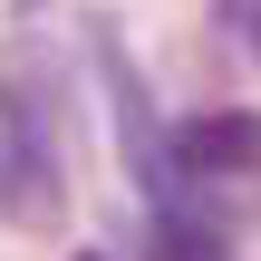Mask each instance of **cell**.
<instances>
[{"label": "cell", "instance_id": "cell-1", "mask_svg": "<svg viewBox=\"0 0 261 261\" xmlns=\"http://www.w3.org/2000/svg\"><path fill=\"white\" fill-rule=\"evenodd\" d=\"M174 155H184L194 174H242V165H261V116H242V107L194 116V126L174 136Z\"/></svg>", "mask_w": 261, "mask_h": 261}, {"label": "cell", "instance_id": "cell-2", "mask_svg": "<svg viewBox=\"0 0 261 261\" xmlns=\"http://www.w3.org/2000/svg\"><path fill=\"white\" fill-rule=\"evenodd\" d=\"M242 39H252V58H261V0H242Z\"/></svg>", "mask_w": 261, "mask_h": 261}, {"label": "cell", "instance_id": "cell-3", "mask_svg": "<svg viewBox=\"0 0 261 261\" xmlns=\"http://www.w3.org/2000/svg\"><path fill=\"white\" fill-rule=\"evenodd\" d=\"M77 261H107V252H77Z\"/></svg>", "mask_w": 261, "mask_h": 261}]
</instances>
